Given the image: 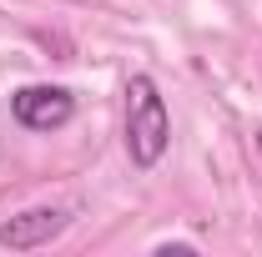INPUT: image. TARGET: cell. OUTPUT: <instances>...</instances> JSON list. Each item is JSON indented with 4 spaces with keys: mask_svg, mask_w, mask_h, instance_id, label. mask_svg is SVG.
<instances>
[{
    "mask_svg": "<svg viewBox=\"0 0 262 257\" xmlns=\"http://www.w3.org/2000/svg\"><path fill=\"white\" fill-rule=\"evenodd\" d=\"M171 146V116H166V101L157 91L151 76H131L126 81V157L131 166L151 172Z\"/></svg>",
    "mask_w": 262,
    "mask_h": 257,
    "instance_id": "cell-1",
    "label": "cell"
},
{
    "mask_svg": "<svg viewBox=\"0 0 262 257\" xmlns=\"http://www.w3.org/2000/svg\"><path fill=\"white\" fill-rule=\"evenodd\" d=\"M10 116L26 131H61L76 116V96L66 86H20L10 96Z\"/></svg>",
    "mask_w": 262,
    "mask_h": 257,
    "instance_id": "cell-2",
    "label": "cell"
},
{
    "mask_svg": "<svg viewBox=\"0 0 262 257\" xmlns=\"http://www.w3.org/2000/svg\"><path fill=\"white\" fill-rule=\"evenodd\" d=\"M66 227H71V212H61V207H31V212H20V217H10L0 227V247L31 252V247H46L51 237H61Z\"/></svg>",
    "mask_w": 262,
    "mask_h": 257,
    "instance_id": "cell-3",
    "label": "cell"
},
{
    "mask_svg": "<svg viewBox=\"0 0 262 257\" xmlns=\"http://www.w3.org/2000/svg\"><path fill=\"white\" fill-rule=\"evenodd\" d=\"M257 152H262V131H257Z\"/></svg>",
    "mask_w": 262,
    "mask_h": 257,
    "instance_id": "cell-4",
    "label": "cell"
}]
</instances>
